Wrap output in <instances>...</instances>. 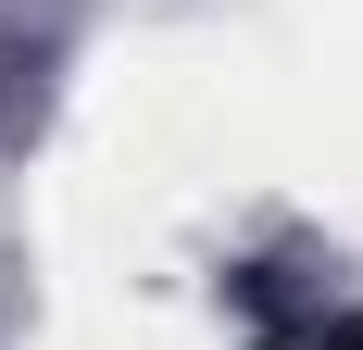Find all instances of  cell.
<instances>
[{
  "mask_svg": "<svg viewBox=\"0 0 363 350\" xmlns=\"http://www.w3.org/2000/svg\"><path fill=\"white\" fill-rule=\"evenodd\" d=\"M313 350H363V313H338V325H326V338H313Z\"/></svg>",
  "mask_w": 363,
  "mask_h": 350,
  "instance_id": "obj_1",
  "label": "cell"
}]
</instances>
